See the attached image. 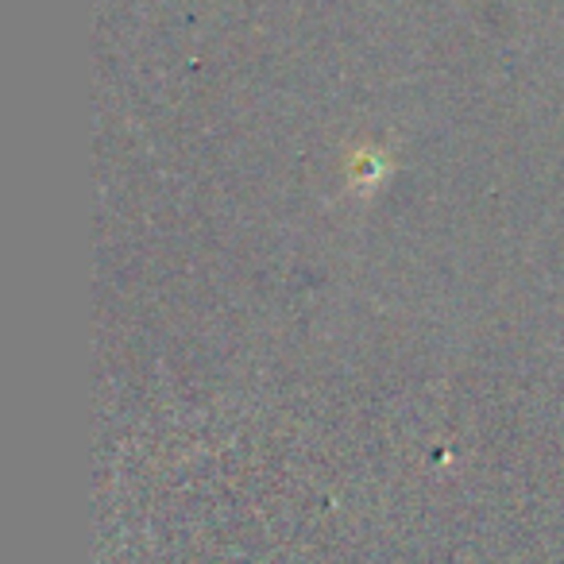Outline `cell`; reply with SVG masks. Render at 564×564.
<instances>
[{"label":"cell","mask_w":564,"mask_h":564,"mask_svg":"<svg viewBox=\"0 0 564 564\" xmlns=\"http://www.w3.org/2000/svg\"><path fill=\"white\" fill-rule=\"evenodd\" d=\"M387 174H391V159H387L383 148H356L352 155H348L345 178L356 194H376L387 182Z\"/></svg>","instance_id":"6da1fadb"}]
</instances>
